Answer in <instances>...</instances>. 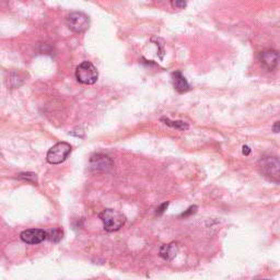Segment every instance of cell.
Masks as SVG:
<instances>
[{
    "label": "cell",
    "instance_id": "277c9868",
    "mask_svg": "<svg viewBox=\"0 0 280 280\" xmlns=\"http://www.w3.org/2000/svg\"><path fill=\"white\" fill-rule=\"evenodd\" d=\"M71 152V146L67 142H58L53 146L47 152L46 159L50 164H59L64 162Z\"/></svg>",
    "mask_w": 280,
    "mask_h": 280
},
{
    "label": "cell",
    "instance_id": "7c38bea8",
    "mask_svg": "<svg viewBox=\"0 0 280 280\" xmlns=\"http://www.w3.org/2000/svg\"><path fill=\"white\" fill-rule=\"evenodd\" d=\"M62 238H63V231L58 228L47 231V239L52 242H59L62 240Z\"/></svg>",
    "mask_w": 280,
    "mask_h": 280
},
{
    "label": "cell",
    "instance_id": "5b68a950",
    "mask_svg": "<svg viewBox=\"0 0 280 280\" xmlns=\"http://www.w3.org/2000/svg\"><path fill=\"white\" fill-rule=\"evenodd\" d=\"M67 26L73 32L82 33L89 29L90 20L87 14L82 12H72L67 18Z\"/></svg>",
    "mask_w": 280,
    "mask_h": 280
},
{
    "label": "cell",
    "instance_id": "8fae6325",
    "mask_svg": "<svg viewBox=\"0 0 280 280\" xmlns=\"http://www.w3.org/2000/svg\"><path fill=\"white\" fill-rule=\"evenodd\" d=\"M161 120L162 122H164L165 125H168L172 128H175V130H179V131L188 130V124L185 122H182V120H171L166 117H162Z\"/></svg>",
    "mask_w": 280,
    "mask_h": 280
},
{
    "label": "cell",
    "instance_id": "5bb4252c",
    "mask_svg": "<svg viewBox=\"0 0 280 280\" xmlns=\"http://www.w3.org/2000/svg\"><path fill=\"white\" fill-rule=\"evenodd\" d=\"M196 209H197V207H196V206H192V207L188 208V209L185 211V213L182 214L181 217L186 218V217H188V216H191V215H193V214L196 213Z\"/></svg>",
    "mask_w": 280,
    "mask_h": 280
},
{
    "label": "cell",
    "instance_id": "4fadbf2b",
    "mask_svg": "<svg viewBox=\"0 0 280 280\" xmlns=\"http://www.w3.org/2000/svg\"><path fill=\"white\" fill-rule=\"evenodd\" d=\"M21 179H24L27 181L32 182V183H36V175L33 173H21L19 174Z\"/></svg>",
    "mask_w": 280,
    "mask_h": 280
},
{
    "label": "cell",
    "instance_id": "d6986e66",
    "mask_svg": "<svg viewBox=\"0 0 280 280\" xmlns=\"http://www.w3.org/2000/svg\"><path fill=\"white\" fill-rule=\"evenodd\" d=\"M260 280H270V279H260Z\"/></svg>",
    "mask_w": 280,
    "mask_h": 280
},
{
    "label": "cell",
    "instance_id": "9a60e30c",
    "mask_svg": "<svg viewBox=\"0 0 280 280\" xmlns=\"http://www.w3.org/2000/svg\"><path fill=\"white\" fill-rule=\"evenodd\" d=\"M172 6L177 7L179 9H184L185 7H186V3L185 2H173Z\"/></svg>",
    "mask_w": 280,
    "mask_h": 280
},
{
    "label": "cell",
    "instance_id": "3957f363",
    "mask_svg": "<svg viewBox=\"0 0 280 280\" xmlns=\"http://www.w3.org/2000/svg\"><path fill=\"white\" fill-rule=\"evenodd\" d=\"M75 78L83 85H93L99 78V72L92 63L86 60L75 68Z\"/></svg>",
    "mask_w": 280,
    "mask_h": 280
},
{
    "label": "cell",
    "instance_id": "6da1fadb",
    "mask_svg": "<svg viewBox=\"0 0 280 280\" xmlns=\"http://www.w3.org/2000/svg\"><path fill=\"white\" fill-rule=\"evenodd\" d=\"M259 170L262 175L268 181L280 185V160L275 157L265 156L259 161Z\"/></svg>",
    "mask_w": 280,
    "mask_h": 280
},
{
    "label": "cell",
    "instance_id": "7a4b0ae2",
    "mask_svg": "<svg viewBox=\"0 0 280 280\" xmlns=\"http://www.w3.org/2000/svg\"><path fill=\"white\" fill-rule=\"evenodd\" d=\"M104 229L108 232L119 230L126 222V217L114 209H105L100 214Z\"/></svg>",
    "mask_w": 280,
    "mask_h": 280
},
{
    "label": "cell",
    "instance_id": "e0dca14e",
    "mask_svg": "<svg viewBox=\"0 0 280 280\" xmlns=\"http://www.w3.org/2000/svg\"><path fill=\"white\" fill-rule=\"evenodd\" d=\"M272 131L274 133H280V122H276L272 126Z\"/></svg>",
    "mask_w": 280,
    "mask_h": 280
},
{
    "label": "cell",
    "instance_id": "ac0fdd59",
    "mask_svg": "<svg viewBox=\"0 0 280 280\" xmlns=\"http://www.w3.org/2000/svg\"><path fill=\"white\" fill-rule=\"evenodd\" d=\"M242 152H243L244 156H248L251 154V149H249L247 146H243V148H242Z\"/></svg>",
    "mask_w": 280,
    "mask_h": 280
},
{
    "label": "cell",
    "instance_id": "9c48e42d",
    "mask_svg": "<svg viewBox=\"0 0 280 280\" xmlns=\"http://www.w3.org/2000/svg\"><path fill=\"white\" fill-rule=\"evenodd\" d=\"M172 81L174 89H175L179 93H185L187 91L191 90L190 83L187 82L186 78L182 74L181 71H174L172 73Z\"/></svg>",
    "mask_w": 280,
    "mask_h": 280
},
{
    "label": "cell",
    "instance_id": "52a82bcc",
    "mask_svg": "<svg viewBox=\"0 0 280 280\" xmlns=\"http://www.w3.org/2000/svg\"><path fill=\"white\" fill-rule=\"evenodd\" d=\"M259 59L265 69L268 71H272L276 69L280 63V54L274 49L264 50L259 54Z\"/></svg>",
    "mask_w": 280,
    "mask_h": 280
},
{
    "label": "cell",
    "instance_id": "ba28073f",
    "mask_svg": "<svg viewBox=\"0 0 280 280\" xmlns=\"http://www.w3.org/2000/svg\"><path fill=\"white\" fill-rule=\"evenodd\" d=\"M20 238L27 244H39L47 239V232L41 229H29L22 232Z\"/></svg>",
    "mask_w": 280,
    "mask_h": 280
},
{
    "label": "cell",
    "instance_id": "2e32d148",
    "mask_svg": "<svg viewBox=\"0 0 280 280\" xmlns=\"http://www.w3.org/2000/svg\"><path fill=\"white\" fill-rule=\"evenodd\" d=\"M168 206H169V202H164L163 205H161L160 208H158V214H159V215L163 214V213H164V210H166V208H168Z\"/></svg>",
    "mask_w": 280,
    "mask_h": 280
},
{
    "label": "cell",
    "instance_id": "30bf717a",
    "mask_svg": "<svg viewBox=\"0 0 280 280\" xmlns=\"http://www.w3.org/2000/svg\"><path fill=\"white\" fill-rule=\"evenodd\" d=\"M179 251V247L176 243L164 244L160 248V256L165 261H172L174 257L176 256Z\"/></svg>",
    "mask_w": 280,
    "mask_h": 280
},
{
    "label": "cell",
    "instance_id": "8992f818",
    "mask_svg": "<svg viewBox=\"0 0 280 280\" xmlns=\"http://www.w3.org/2000/svg\"><path fill=\"white\" fill-rule=\"evenodd\" d=\"M113 166L114 164H113V161L109 156L97 154L90 159V168L94 172L108 173L113 169Z\"/></svg>",
    "mask_w": 280,
    "mask_h": 280
}]
</instances>
